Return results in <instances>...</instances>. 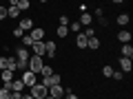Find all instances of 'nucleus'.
<instances>
[{"mask_svg":"<svg viewBox=\"0 0 133 99\" xmlns=\"http://www.w3.org/2000/svg\"><path fill=\"white\" fill-rule=\"evenodd\" d=\"M29 48H18V57H16V64H18V68H22V71H27L29 68Z\"/></svg>","mask_w":133,"mask_h":99,"instance_id":"obj_1","label":"nucleus"},{"mask_svg":"<svg viewBox=\"0 0 133 99\" xmlns=\"http://www.w3.org/2000/svg\"><path fill=\"white\" fill-rule=\"evenodd\" d=\"M42 66H44L42 57H38V55H31V57H29V68H27V71H31L33 75H40Z\"/></svg>","mask_w":133,"mask_h":99,"instance_id":"obj_2","label":"nucleus"},{"mask_svg":"<svg viewBox=\"0 0 133 99\" xmlns=\"http://www.w3.org/2000/svg\"><path fill=\"white\" fill-rule=\"evenodd\" d=\"M47 95H49V88H44L42 84L31 86V97H33V99H44Z\"/></svg>","mask_w":133,"mask_h":99,"instance_id":"obj_3","label":"nucleus"},{"mask_svg":"<svg viewBox=\"0 0 133 99\" xmlns=\"http://www.w3.org/2000/svg\"><path fill=\"white\" fill-rule=\"evenodd\" d=\"M22 84H24V88L36 86V84H38V75H33L31 71H24V73H22Z\"/></svg>","mask_w":133,"mask_h":99,"instance_id":"obj_4","label":"nucleus"},{"mask_svg":"<svg viewBox=\"0 0 133 99\" xmlns=\"http://www.w3.org/2000/svg\"><path fill=\"white\" fill-rule=\"evenodd\" d=\"M40 84H42L44 88H51V86H58V84H60V75H58V73H53L51 77H44V79H40Z\"/></svg>","mask_w":133,"mask_h":99,"instance_id":"obj_5","label":"nucleus"},{"mask_svg":"<svg viewBox=\"0 0 133 99\" xmlns=\"http://www.w3.org/2000/svg\"><path fill=\"white\" fill-rule=\"evenodd\" d=\"M29 35H31V40H33V42H42V40H44V29H40V27H33Z\"/></svg>","mask_w":133,"mask_h":99,"instance_id":"obj_6","label":"nucleus"},{"mask_svg":"<svg viewBox=\"0 0 133 99\" xmlns=\"http://www.w3.org/2000/svg\"><path fill=\"white\" fill-rule=\"evenodd\" d=\"M49 97H53V99H62V97H64V88H62L60 84H58V86H51V88H49Z\"/></svg>","mask_w":133,"mask_h":99,"instance_id":"obj_7","label":"nucleus"},{"mask_svg":"<svg viewBox=\"0 0 133 99\" xmlns=\"http://www.w3.org/2000/svg\"><path fill=\"white\" fill-rule=\"evenodd\" d=\"M131 68H133V62L129 60V57H120V71L122 73H131Z\"/></svg>","mask_w":133,"mask_h":99,"instance_id":"obj_8","label":"nucleus"},{"mask_svg":"<svg viewBox=\"0 0 133 99\" xmlns=\"http://www.w3.org/2000/svg\"><path fill=\"white\" fill-rule=\"evenodd\" d=\"M31 51H33V55H38V57H44V42H33Z\"/></svg>","mask_w":133,"mask_h":99,"instance_id":"obj_9","label":"nucleus"},{"mask_svg":"<svg viewBox=\"0 0 133 99\" xmlns=\"http://www.w3.org/2000/svg\"><path fill=\"white\" fill-rule=\"evenodd\" d=\"M44 55L56 57V42H44Z\"/></svg>","mask_w":133,"mask_h":99,"instance_id":"obj_10","label":"nucleus"},{"mask_svg":"<svg viewBox=\"0 0 133 99\" xmlns=\"http://www.w3.org/2000/svg\"><path fill=\"white\" fill-rule=\"evenodd\" d=\"M18 27L22 29V31H31V29H33V20H31V18H22V20L18 22Z\"/></svg>","mask_w":133,"mask_h":99,"instance_id":"obj_11","label":"nucleus"},{"mask_svg":"<svg viewBox=\"0 0 133 99\" xmlns=\"http://www.w3.org/2000/svg\"><path fill=\"white\" fill-rule=\"evenodd\" d=\"M118 40H120L122 44H129V42H131V31H127V29H122V31L118 33Z\"/></svg>","mask_w":133,"mask_h":99,"instance_id":"obj_12","label":"nucleus"},{"mask_svg":"<svg viewBox=\"0 0 133 99\" xmlns=\"http://www.w3.org/2000/svg\"><path fill=\"white\" fill-rule=\"evenodd\" d=\"M9 88L14 90V93H22V90H24V84H22V79H14V81L9 84Z\"/></svg>","mask_w":133,"mask_h":99,"instance_id":"obj_13","label":"nucleus"},{"mask_svg":"<svg viewBox=\"0 0 133 99\" xmlns=\"http://www.w3.org/2000/svg\"><path fill=\"white\" fill-rule=\"evenodd\" d=\"M76 46H78V48H87V38H84V33H78V35H76Z\"/></svg>","mask_w":133,"mask_h":99,"instance_id":"obj_14","label":"nucleus"},{"mask_svg":"<svg viewBox=\"0 0 133 99\" xmlns=\"http://www.w3.org/2000/svg\"><path fill=\"white\" fill-rule=\"evenodd\" d=\"M0 77H2V81H5V86H9L11 81L16 79V77H14V73H11V71H2V75H0Z\"/></svg>","mask_w":133,"mask_h":99,"instance_id":"obj_15","label":"nucleus"},{"mask_svg":"<svg viewBox=\"0 0 133 99\" xmlns=\"http://www.w3.org/2000/svg\"><path fill=\"white\" fill-rule=\"evenodd\" d=\"M5 71H11V73H16L18 71V64H16V57H7V68Z\"/></svg>","mask_w":133,"mask_h":99,"instance_id":"obj_16","label":"nucleus"},{"mask_svg":"<svg viewBox=\"0 0 133 99\" xmlns=\"http://www.w3.org/2000/svg\"><path fill=\"white\" fill-rule=\"evenodd\" d=\"M78 22H80V27H82V24H87V27H89V24L93 22V15H91V13H82Z\"/></svg>","mask_w":133,"mask_h":99,"instance_id":"obj_17","label":"nucleus"},{"mask_svg":"<svg viewBox=\"0 0 133 99\" xmlns=\"http://www.w3.org/2000/svg\"><path fill=\"white\" fill-rule=\"evenodd\" d=\"M122 57H129V60L133 57V46L131 44H122Z\"/></svg>","mask_w":133,"mask_h":99,"instance_id":"obj_18","label":"nucleus"},{"mask_svg":"<svg viewBox=\"0 0 133 99\" xmlns=\"http://www.w3.org/2000/svg\"><path fill=\"white\" fill-rule=\"evenodd\" d=\"M18 15H20V9L16 5H11L9 9H7V18H18Z\"/></svg>","mask_w":133,"mask_h":99,"instance_id":"obj_19","label":"nucleus"},{"mask_svg":"<svg viewBox=\"0 0 133 99\" xmlns=\"http://www.w3.org/2000/svg\"><path fill=\"white\" fill-rule=\"evenodd\" d=\"M87 48H93V51L100 48V40L98 38H89V40H87Z\"/></svg>","mask_w":133,"mask_h":99,"instance_id":"obj_20","label":"nucleus"},{"mask_svg":"<svg viewBox=\"0 0 133 99\" xmlns=\"http://www.w3.org/2000/svg\"><path fill=\"white\" fill-rule=\"evenodd\" d=\"M0 99H11V88L9 86H2L0 88Z\"/></svg>","mask_w":133,"mask_h":99,"instance_id":"obj_21","label":"nucleus"},{"mask_svg":"<svg viewBox=\"0 0 133 99\" xmlns=\"http://www.w3.org/2000/svg\"><path fill=\"white\" fill-rule=\"evenodd\" d=\"M40 75H42V79H44V77H51V75H53V68L44 64V66H42V71H40Z\"/></svg>","mask_w":133,"mask_h":99,"instance_id":"obj_22","label":"nucleus"},{"mask_svg":"<svg viewBox=\"0 0 133 99\" xmlns=\"http://www.w3.org/2000/svg\"><path fill=\"white\" fill-rule=\"evenodd\" d=\"M16 7H18L20 11H27L29 7H31V2H29V0H18V5H16Z\"/></svg>","mask_w":133,"mask_h":99,"instance_id":"obj_23","label":"nucleus"},{"mask_svg":"<svg viewBox=\"0 0 133 99\" xmlns=\"http://www.w3.org/2000/svg\"><path fill=\"white\" fill-rule=\"evenodd\" d=\"M22 46H24V48H31V46H33L31 35H22Z\"/></svg>","mask_w":133,"mask_h":99,"instance_id":"obj_24","label":"nucleus"},{"mask_svg":"<svg viewBox=\"0 0 133 99\" xmlns=\"http://www.w3.org/2000/svg\"><path fill=\"white\" fill-rule=\"evenodd\" d=\"M66 29L73 31V33H80V22H78V20H76V22H69V27H66Z\"/></svg>","mask_w":133,"mask_h":99,"instance_id":"obj_25","label":"nucleus"},{"mask_svg":"<svg viewBox=\"0 0 133 99\" xmlns=\"http://www.w3.org/2000/svg\"><path fill=\"white\" fill-rule=\"evenodd\" d=\"M118 24H120V27H127V24H129V15H127V13L118 15Z\"/></svg>","mask_w":133,"mask_h":99,"instance_id":"obj_26","label":"nucleus"},{"mask_svg":"<svg viewBox=\"0 0 133 99\" xmlns=\"http://www.w3.org/2000/svg\"><path fill=\"white\" fill-rule=\"evenodd\" d=\"M66 35H69V29H66V27H60V24H58V38H66Z\"/></svg>","mask_w":133,"mask_h":99,"instance_id":"obj_27","label":"nucleus"},{"mask_svg":"<svg viewBox=\"0 0 133 99\" xmlns=\"http://www.w3.org/2000/svg\"><path fill=\"white\" fill-rule=\"evenodd\" d=\"M84 38L89 40V38H95V31H93V27H87V31H84Z\"/></svg>","mask_w":133,"mask_h":99,"instance_id":"obj_28","label":"nucleus"},{"mask_svg":"<svg viewBox=\"0 0 133 99\" xmlns=\"http://www.w3.org/2000/svg\"><path fill=\"white\" fill-rule=\"evenodd\" d=\"M102 73H104V77H111V75H113V68H111V66H104Z\"/></svg>","mask_w":133,"mask_h":99,"instance_id":"obj_29","label":"nucleus"},{"mask_svg":"<svg viewBox=\"0 0 133 99\" xmlns=\"http://www.w3.org/2000/svg\"><path fill=\"white\" fill-rule=\"evenodd\" d=\"M62 99H78V95H73L71 90H64V97Z\"/></svg>","mask_w":133,"mask_h":99,"instance_id":"obj_30","label":"nucleus"},{"mask_svg":"<svg viewBox=\"0 0 133 99\" xmlns=\"http://www.w3.org/2000/svg\"><path fill=\"white\" fill-rule=\"evenodd\" d=\"M111 77H113V79H124V73L122 71H113V75H111Z\"/></svg>","mask_w":133,"mask_h":99,"instance_id":"obj_31","label":"nucleus"},{"mask_svg":"<svg viewBox=\"0 0 133 99\" xmlns=\"http://www.w3.org/2000/svg\"><path fill=\"white\" fill-rule=\"evenodd\" d=\"M14 35H16V38H22V35H24V31H22L20 27H16V29H14Z\"/></svg>","mask_w":133,"mask_h":99,"instance_id":"obj_32","label":"nucleus"},{"mask_svg":"<svg viewBox=\"0 0 133 99\" xmlns=\"http://www.w3.org/2000/svg\"><path fill=\"white\" fill-rule=\"evenodd\" d=\"M60 27H69V18L66 15H60Z\"/></svg>","mask_w":133,"mask_h":99,"instance_id":"obj_33","label":"nucleus"},{"mask_svg":"<svg viewBox=\"0 0 133 99\" xmlns=\"http://www.w3.org/2000/svg\"><path fill=\"white\" fill-rule=\"evenodd\" d=\"M7 68V57H0V71H5Z\"/></svg>","mask_w":133,"mask_h":99,"instance_id":"obj_34","label":"nucleus"},{"mask_svg":"<svg viewBox=\"0 0 133 99\" xmlns=\"http://www.w3.org/2000/svg\"><path fill=\"white\" fill-rule=\"evenodd\" d=\"M7 18V9H5V7H0V20H5Z\"/></svg>","mask_w":133,"mask_h":99,"instance_id":"obj_35","label":"nucleus"},{"mask_svg":"<svg viewBox=\"0 0 133 99\" xmlns=\"http://www.w3.org/2000/svg\"><path fill=\"white\" fill-rule=\"evenodd\" d=\"M11 99H22V93H14L11 90Z\"/></svg>","mask_w":133,"mask_h":99,"instance_id":"obj_36","label":"nucleus"},{"mask_svg":"<svg viewBox=\"0 0 133 99\" xmlns=\"http://www.w3.org/2000/svg\"><path fill=\"white\" fill-rule=\"evenodd\" d=\"M22 99H33V97H31V95H22Z\"/></svg>","mask_w":133,"mask_h":99,"instance_id":"obj_37","label":"nucleus"},{"mask_svg":"<svg viewBox=\"0 0 133 99\" xmlns=\"http://www.w3.org/2000/svg\"><path fill=\"white\" fill-rule=\"evenodd\" d=\"M44 99H53V97H49V95H47V97H44Z\"/></svg>","mask_w":133,"mask_h":99,"instance_id":"obj_38","label":"nucleus"}]
</instances>
